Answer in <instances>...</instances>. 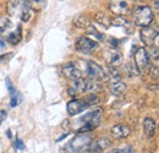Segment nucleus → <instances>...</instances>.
<instances>
[{
	"mask_svg": "<svg viewBox=\"0 0 159 153\" xmlns=\"http://www.w3.org/2000/svg\"><path fill=\"white\" fill-rule=\"evenodd\" d=\"M92 142V135L77 134L64 148L66 153H80L83 150H87Z\"/></svg>",
	"mask_w": 159,
	"mask_h": 153,
	"instance_id": "f257e3e1",
	"label": "nucleus"
},
{
	"mask_svg": "<svg viewBox=\"0 0 159 153\" xmlns=\"http://www.w3.org/2000/svg\"><path fill=\"white\" fill-rule=\"evenodd\" d=\"M100 118H102V109L87 113L84 116H82L80 119V121L82 123V126L79 129V132L80 134H87L89 131H93L99 125Z\"/></svg>",
	"mask_w": 159,
	"mask_h": 153,
	"instance_id": "f03ea898",
	"label": "nucleus"
},
{
	"mask_svg": "<svg viewBox=\"0 0 159 153\" xmlns=\"http://www.w3.org/2000/svg\"><path fill=\"white\" fill-rule=\"evenodd\" d=\"M154 19V14L149 6H139L134 10V22L142 28L151 26Z\"/></svg>",
	"mask_w": 159,
	"mask_h": 153,
	"instance_id": "7ed1b4c3",
	"label": "nucleus"
},
{
	"mask_svg": "<svg viewBox=\"0 0 159 153\" xmlns=\"http://www.w3.org/2000/svg\"><path fill=\"white\" fill-rule=\"evenodd\" d=\"M86 72L92 80H97V81L108 80L107 71H104L103 67L94 61H87L86 63Z\"/></svg>",
	"mask_w": 159,
	"mask_h": 153,
	"instance_id": "20e7f679",
	"label": "nucleus"
},
{
	"mask_svg": "<svg viewBox=\"0 0 159 153\" xmlns=\"http://www.w3.org/2000/svg\"><path fill=\"white\" fill-rule=\"evenodd\" d=\"M159 36V27L158 26H148L142 28L141 31V39L146 45H153L156 38Z\"/></svg>",
	"mask_w": 159,
	"mask_h": 153,
	"instance_id": "39448f33",
	"label": "nucleus"
},
{
	"mask_svg": "<svg viewBox=\"0 0 159 153\" xmlns=\"http://www.w3.org/2000/svg\"><path fill=\"white\" fill-rule=\"evenodd\" d=\"M97 47H98V42L88 38V37H81L76 42V50L80 53H84V54L91 53Z\"/></svg>",
	"mask_w": 159,
	"mask_h": 153,
	"instance_id": "423d86ee",
	"label": "nucleus"
},
{
	"mask_svg": "<svg viewBox=\"0 0 159 153\" xmlns=\"http://www.w3.org/2000/svg\"><path fill=\"white\" fill-rule=\"evenodd\" d=\"M111 145V141L107 137H100L98 140H94L91 142L88 148L86 150L88 153H103L109 146Z\"/></svg>",
	"mask_w": 159,
	"mask_h": 153,
	"instance_id": "0eeeda50",
	"label": "nucleus"
},
{
	"mask_svg": "<svg viewBox=\"0 0 159 153\" xmlns=\"http://www.w3.org/2000/svg\"><path fill=\"white\" fill-rule=\"evenodd\" d=\"M87 108H88V104L82 99H72L67 103V107H66L67 114L70 116H75V115L80 114L83 110H86Z\"/></svg>",
	"mask_w": 159,
	"mask_h": 153,
	"instance_id": "6e6552de",
	"label": "nucleus"
},
{
	"mask_svg": "<svg viewBox=\"0 0 159 153\" xmlns=\"http://www.w3.org/2000/svg\"><path fill=\"white\" fill-rule=\"evenodd\" d=\"M62 74L65 77H67L69 80H72V81L82 78V71L80 70V67L75 63H67L66 65H64Z\"/></svg>",
	"mask_w": 159,
	"mask_h": 153,
	"instance_id": "1a4fd4ad",
	"label": "nucleus"
},
{
	"mask_svg": "<svg viewBox=\"0 0 159 153\" xmlns=\"http://www.w3.org/2000/svg\"><path fill=\"white\" fill-rule=\"evenodd\" d=\"M149 64V58H148V53L144 48H139L137 52L135 53V65L139 69V71H142L144 69L148 67Z\"/></svg>",
	"mask_w": 159,
	"mask_h": 153,
	"instance_id": "9d476101",
	"label": "nucleus"
},
{
	"mask_svg": "<svg viewBox=\"0 0 159 153\" xmlns=\"http://www.w3.org/2000/svg\"><path fill=\"white\" fill-rule=\"evenodd\" d=\"M86 88H87V80L80 78V80L74 81V83L69 87V95L71 97L80 96L86 92Z\"/></svg>",
	"mask_w": 159,
	"mask_h": 153,
	"instance_id": "9b49d317",
	"label": "nucleus"
},
{
	"mask_svg": "<svg viewBox=\"0 0 159 153\" xmlns=\"http://www.w3.org/2000/svg\"><path fill=\"white\" fill-rule=\"evenodd\" d=\"M109 7L110 11L116 15L118 17H121L122 15H126L129 11V4L126 1H110L109 2Z\"/></svg>",
	"mask_w": 159,
	"mask_h": 153,
	"instance_id": "f8f14e48",
	"label": "nucleus"
},
{
	"mask_svg": "<svg viewBox=\"0 0 159 153\" xmlns=\"http://www.w3.org/2000/svg\"><path fill=\"white\" fill-rule=\"evenodd\" d=\"M5 83H6V87H7V90H9L10 98H11L10 105H11L12 108H15V107H17L21 102H22V96H21L20 93L14 88V86L11 85V81H10V78H9V77H6V78H5Z\"/></svg>",
	"mask_w": 159,
	"mask_h": 153,
	"instance_id": "ddd939ff",
	"label": "nucleus"
},
{
	"mask_svg": "<svg viewBox=\"0 0 159 153\" xmlns=\"http://www.w3.org/2000/svg\"><path fill=\"white\" fill-rule=\"evenodd\" d=\"M105 60L110 65V67H118L122 64V54L118 50H108L105 53Z\"/></svg>",
	"mask_w": 159,
	"mask_h": 153,
	"instance_id": "4468645a",
	"label": "nucleus"
},
{
	"mask_svg": "<svg viewBox=\"0 0 159 153\" xmlns=\"http://www.w3.org/2000/svg\"><path fill=\"white\" fill-rule=\"evenodd\" d=\"M131 132V129L129 125L126 124H118L115 126H113L111 129V134L114 137L116 138H124V137H127Z\"/></svg>",
	"mask_w": 159,
	"mask_h": 153,
	"instance_id": "2eb2a0df",
	"label": "nucleus"
},
{
	"mask_svg": "<svg viewBox=\"0 0 159 153\" xmlns=\"http://www.w3.org/2000/svg\"><path fill=\"white\" fill-rule=\"evenodd\" d=\"M157 131V124L152 118H146L143 120V132L147 137H153Z\"/></svg>",
	"mask_w": 159,
	"mask_h": 153,
	"instance_id": "dca6fc26",
	"label": "nucleus"
},
{
	"mask_svg": "<svg viewBox=\"0 0 159 153\" xmlns=\"http://www.w3.org/2000/svg\"><path fill=\"white\" fill-rule=\"evenodd\" d=\"M109 90L114 96H121L126 91V85L121 81H114L109 83Z\"/></svg>",
	"mask_w": 159,
	"mask_h": 153,
	"instance_id": "f3484780",
	"label": "nucleus"
},
{
	"mask_svg": "<svg viewBox=\"0 0 159 153\" xmlns=\"http://www.w3.org/2000/svg\"><path fill=\"white\" fill-rule=\"evenodd\" d=\"M74 23L75 26H77L80 28H87V27H91V20L88 16L86 15H79L74 19Z\"/></svg>",
	"mask_w": 159,
	"mask_h": 153,
	"instance_id": "a211bd4d",
	"label": "nucleus"
},
{
	"mask_svg": "<svg viewBox=\"0 0 159 153\" xmlns=\"http://www.w3.org/2000/svg\"><path fill=\"white\" fill-rule=\"evenodd\" d=\"M100 90H102V85H100L99 81L92 80V78L87 80V88H86V91H88L91 93H96V92H98Z\"/></svg>",
	"mask_w": 159,
	"mask_h": 153,
	"instance_id": "6ab92c4d",
	"label": "nucleus"
},
{
	"mask_svg": "<svg viewBox=\"0 0 159 153\" xmlns=\"http://www.w3.org/2000/svg\"><path fill=\"white\" fill-rule=\"evenodd\" d=\"M21 27L19 26V28H17V31L16 32H11L9 36H7V42H10L11 44H17L19 42H21V39H22V33H21Z\"/></svg>",
	"mask_w": 159,
	"mask_h": 153,
	"instance_id": "aec40b11",
	"label": "nucleus"
},
{
	"mask_svg": "<svg viewBox=\"0 0 159 153\" xmlns=\"http://www.w3.org/2000/svg\"><path fill=\"white\" fill-rule=\"evenodd\" d=\"M10 27H11V21L6 16H1L0 17V35L4 33L5 31H7Z\"/></svg>",
	"mask_w": 159,
	"mask_h": 153,
	"instance_id": "412c9836",
	"label": "nucleus"
},
{
	"mask_svg": "<svg viewBox=\"0 0 159 153\" xmlns=\"http://www.w3.org/2000/svg\"><path fill=\"white\" fill-rule=\"evenodd\" d=\"M96 20L99 22L100 25H103V26H105V27H108V26L111 23V20H109V17H108L104 12H98V14L96 15Z\"/></svg>",
	"mask_w": 159,
	"mask_h": 153,
	"instance_id": "4be33fe9",
	"label": "nucleus"
},
{
	"mask_svg": "<svg viewBox=\"0 0 159 153\" xmlns=\"http://www.w3.org/2000/svg\"><path fill=\"white\" fill-rule=\"evenodd\" d=\"M87 104H88V107L89 105H93V104H98L100 102L99 97H97L96 95H89V96L86 98V100H84Z\"/></svg>",
	"mask_w": 159,
	"mask_h": 153,
	"instance_id": "5701e85b",
	"label": "nucleus"
},
{
	"mask_svg": "<svg viewBox=\"0 0 159 153\" xmlns=\"http://www.w3.org/2000/svg\"><path fill=\"white\" fill-rule=\"evenodd\" d=\"M126 70H127V72L131 75V76H137L139 74V69L136 67V65L134 64H129L127 66H126Z\"/></svg>",
	"mask_w": 159,
	"mask_h": 153,
	"instance_id": "b1692460",
	"label": "nucleus"
},
{
	"mask_svg": "<svg viewBox=\"0 0 159 153\" xmlns=\"http://www.w3.org/2000/svg\"><path fill=\"white\" fill-rule=\"evenodd\" d=\"M147 53H148V58L152 60H157L159 58V49L157 47H152L151 52H147Z\"/></svg>",
	"mask_w": 159,
	"mask_h": 153,
	"instance_id": "393cba45",
	"label": "nucleus"
},
{
	"mask_svg": "<svg viewBox=\"0 0 159 153\" xmlns=\"http://www.w3.org/2000/svg\"><path fill=\"white\" fill-rule=\"evenodd\" d=\"M127 20L122 19V17H116V19L111 20V23L110 25H114V26H127Z\"/></svg>",
	"mask_w": 159,
	"mask_h": 153,
	"instance_id": "a878e982",
	"label": "nucleus"
},
{
	"mask_svg": "<svg viewBox=\"0 0 159 153\" xmlns=\"http://www.w3.org/2000/svg\"><path fill=\"white\" fill-rule=\"evenodd\" d=\"M110 153H134V150L131 146H126L124 148H118V150H114Z\"/></svg>",
	"mask_w": 159,
	"mask_h": 153,
	"instance_id": "bb28decb",
	"label": "nucleus"
},
{
	"mask_svg": "<svg viewBox=\"0 0 159 153\" xmlns=\"http://www.w3.org/2000/svg\"><path fill=\"white\" fill-rule=\"evenodd\" d=\"M15 148L16 150H25V143L19 137H16V140H15Z\"/></svg>",
	"mask_w": 159,
	"mask_h": 153,
	"instance_id": "cd10ccee",
	"label": "nucleus"
},
{
	"mask_svg": "<svg viewBox=\"0 0 159 153\" xmlns=\"http://www.w3.org/2000/svg\"><path fill=\"white\" fill-rule=\"evenodd\" d=\"M6 116H7V113L5 112V110H2V109H0V124L6 119Z\"/></svg>",
	"mask_w": 159,
	"mask_h": 153,
	"instance_id": "c85d7f7f",
	"label": "nucleus"
},
{
	"mask_svg": "<svg viewBox=\"0 0 159 153\" xmlns=\"http://www.w3.org/2000/svg\"><path fill=\"white\" fill-rule=\"evenodd\" d=\"M4 48H5V43L2 40H0V50H2Z\"/></svg>",
	"mask_w": 159,
	"mask_h": 153,
	"instance_id": "c756f323",
	"label": "nucleus"
},
{
	"mask_svg": "<svg viewBox=\"0 0 159 153\" xmlns=\"http://www.w3.org/2000/svg\"><path fill=\"white\" fill-rule=\"evenodd\" d=\"M154 7H156L157 10H159V0H157V1H154Z\"/></svg>",
	"mask_w": 159,
	"mask_h": 153,
	"instance_id": "7c9ffc66",
	"label": "nucleus"
},
{
	"mask_svg": "<svg viewBox=\"0 0 159 153\" xmlns=\"http://www.w3.org/2000/svg\"><path fill=\"white\" fill-rule=\"evenodd\" d=\"M7 137H11V132H10V130L7 131Z\"/></svg>",
	"mask_w": 159,
	"mask_h": 153,
	"instance_id": "2f4dec72",
	"label": "nucleus"
}]
</instances>
